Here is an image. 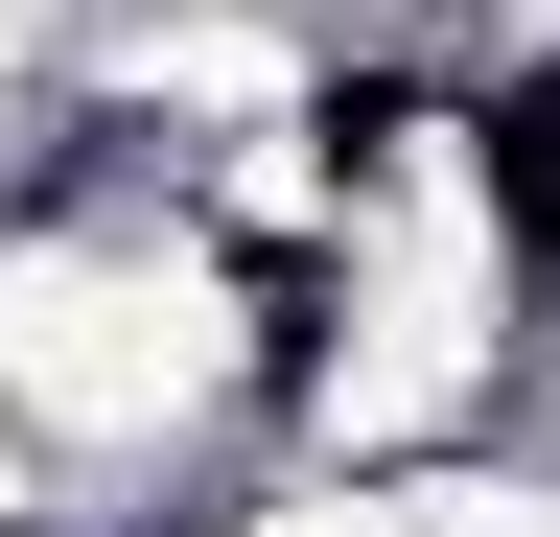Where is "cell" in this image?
Segmentation results:
<instances>
[{"mask_svg": "<svg viewBox=\"0 0 560 537\" xmlns=\"http://www.w3.org/2000/svg\"><path fill=\"white\" fill-rule=\"evenodd\" d=\"M490 211L560 257V94H490Z\"/></svg>", "mask_w": 560, "mask_h": 537, "instance_id": "cell-1", "label": "cell"}]
</instances>
